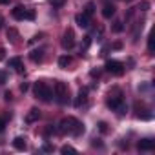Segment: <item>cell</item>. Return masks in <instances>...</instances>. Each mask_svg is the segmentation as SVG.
<instances>
[{
    "instance_id": "1",
    "label": "cell",
    "mask_w": 155,
    "mask_h": 155,
    "mask_svg": "<svg viewBox=\"0 0 155 155\" xmlns=\"http://www.w3.org/2000/svg\"><path fill=\"white\" fill-rule=\"evenodd\" d=\"M58 133L62 135H73V137H79L84 133V124L81 120H77L75 117H68L62 119L58 124Z\"/></svg>"
},
{
    "instance_id": "2",
    "label": "cell",
    "mask_w": 155,
    "mask_h": 155,
    "mask_svg": "<svg viewBox=\"0 0 155 155\" xmlns=\"http://www.w3.org/2000/svg\"><path fill=\"white\" fill-rule=\"evenodd\" d=\"M33 95H35V99H38V101H42V102H49L51 97H53V91H51V88H49L46 82H35V86H33Z\"/></svg>"
},
{
    "instance_id": "3",
    "label": "cell",
    "mask_w": 155,
    "mask_h": 155,
    "mask_svg": "<svg viewBox=\"0 0 155 155\" xmlns=\"http://www.w3.org/2000/svg\"><path fill=\"white\" fill-rule=\"evenodd\" d=\"M53 95H55V99H57L58 104H68V101H69V90L60 81H55V84H53Z\"/></svg>"
},
{
    "instance_id": "4",
    "label": "cell",
    "mask_w": 155,
    "mask_h": 155,
    "mask_svg": "<svg viewBox=\"0 0 155 155\" xmlns=\"http://www.w3.org/2000/svg\"><path fill=\"white\" fill-rule=\"evenodd\" d=\"M108 108H111L113 111H117L119 115H124L126 113V104H124V99H122V93L117 90V95H111L108 97Z\"/></svg>"
},
{
    "instance_id": "5",
    "label": "cell",
    "mask_w": 155,
    "mask_h": 155,
    "mask_svg": "<svg viewBox=\"0 0 155 155\" xmlns=\"http://www.w3.org/2000/svg\"><path fill=\"white\" fill-rule=\"evenodd\" d=\"M106 71L108 73H111V75H117V77H120V75H124V64L122 62H119V60H106Z\"/></svg>"
},
{
    "instance_id": "6",
    "label": "cell",
    "mask_w": 155,
    "mask_h": 155,
    "mask_svg": "<svg viewBox=\"0 0 155 155\" xmlns=\"http://www.w3.org/2000/svg\"><path fill=\"white\" fill-rule=\"evenodd\" d=\"M62 48L64 49H73L75 48V33L71 28H68L64 31V37H62Z\"/></svg>"
},
{
    "instance_id": "7",
    "label": "cell",
    "mask_w": 155,
    "mask_h": 155,
    "mask_svg": "<svg viewBox=\"0 0 155 155\" xmlns=\"http://www.w3.org/2000/svg\"><path fill=\"white\" fill-rule=\"evenodd\" d=\"M137 148H139L140 151H151V150L155 148V140H151V139H140V140L137 142Z\"/></svg>"
},
{
    "instance_id": "8",
    "label": "cell",
    "mask_w": 155,
    "mask_h": 155,
    "mask_svg": "<svg viewBox=\"0 0 155 155\" xmlns=\"http://www.w3.org/2000/svg\"><path fill=\"white\" fill-rule=\"evenodd\" d=\"M86 102H88V88H82V90L79 91V95H77L75 106L81 108V106H86Z\"/></svg>"
},
{
    "instance_id": "9",
    "label": "cell",
    "mask_w": 155,
    "mask_h": 155,
    "mask_svg": "<svg viewBox=\"0 0 155 155\" xmlns=\"http://www.w3.org/2000/svg\"><path fill=\"white\" fill-rule=\"evenodd\" d=\"M8 68H15L17 73H22V71H24V68H22V58H20V57H13V58H9Z\"/></svg>"
},
{
    "instance_id": "10",
    "label": "cell",
    "mask_w": 155,
    "mask_h": 155,
    "mask_svg": "<svg viewBox=\"0 0 155 155\" xmlns=\"http://www.w3.org/2000/svg\"><path fill=\"white\" fill-rule=\"evenodd\" d=\"M38 117H40V110H38V108H31L29 113L26 115V122H28V124H33L35 120H38Z\"/></svg>"
},
{
    "instance_id": "11",
    "label": "cell",
    "mask_w": 155,
    "mask_h": 155,
    "mask_svg": "<svg viewBox=\"0 0 155 155\" xmlns=\"http://www.w3.org/2000/svg\"><path fill=\"white\" fill-rule=\"evenodd\" d=\"M115 11H117V8L108 2V4H104V8H102V17H104V18H111V17L115 15Z\"/></svg>"
},
{
    "instance_id": "12",
    "label": "cell",
    "mask_w": 155,
    "mask_h": 155,
    "mask_svg": "<svg viewBox=\"0 0 155 155\" xmlns=\"http://www.w3.org/2000/svg\"><path fill=\"white\" fill-rule=\"evenodd\" d=\"M11 17H13L15 20H24V18H26V8L17 6V8L11 11Z\"/></svg>"
},
{
    "instance_id": "13",
    "label": "cell",
    "mask_w": 155,
    "mask_h": 155,
    "mask_svg": "<svg viewBox=\"0 0 155 155\" xmlns=\"http://www.w3.org/2000/svg\"><path fill=\"white\" fill-rule=\"evenodd\" d=\"M75 20H77V24H79L81 28H88L90 26V17L84 15V13H79V15L75 17Z\"/></svg>"
},
{
    "instance_id": "14",
    "label": "cell",
    "mask_w": 155,
    "mask_h": 155,
    "mask_svg": "<svg viewBox=\"0 0 155 155\" xmlns=\"http://www.w3.org/2000/svg\"><path fill=\"white\" fill-rule=\"evenodd\" d=\"M13 146H15L17 150H20V151H24V150L28 148V144H26V139H24V137H15V139H13Z\"/></svg>"
},
{
    "instance_id": "15",
    "label": "cell",
    "mask_w": 155,
    "mask_h": 155,
    "mask_svg": "<svg viewBox=\"0 0 155 155\" xmlns=\"http://www.w3.org/2000/svg\"><path fill=\"white\" fill-rule=\"evenodd\" d=\"M29 58H31L33 62H42V58H44V49H35V51H31Z\"/></svg>"
},
{
    "instance_id": "16",
    "label": "cell",
    "mask_w": 155,
    "mask_h": 155,
    "mask_svg": "<svg viewBox=\"0 0 155 155\" xmlns=\"http://www.w3.org/2000/svg\"><path fill=\"white\" fill-rule=\"evenodd\" d=\"M69 64H71V57H68V55H62V57L58 58V68L66 69V68H68Z\"/></svg>"
},
{
    "instance_id": "17",
    "label": "cell",
    "mask_w": 155,
    "mask_h": 155,
    "mask_svg": "<svg viewBox=\"0 0 155 155\" xmlns=\"http://www.w3.org/2000/svg\"><path fill=\"white\" fill-rule=\"evenodd\" d=\"M93 11H95V4H93V2H88V4L84 6V15L91 17V15H93Z\"/></svg>"
},
{
    "instance_id": "18",
    "label": "cell",
    "mask_w": 155,
    "mask_h": 155,
    "mask_svg": "<svg viewBox=\"0 0 155 155\" xmlns=\"http://www.w3.org/2000/svg\"><path fill=\"white\" fill-rule=\"evenodd\" d=\"M111 31H113V33H122V31H124V24H122L120 20H117V22L113 24V28H111Z\"/></svg>"
},
{
    "instance_id": "19",
    "label": "cell",
    "mask_w": 155,
    "mask_h": 155,
    "mask_svg": "<svg viewBox=\"0 0 155 155\" xmlns=\"http://www.w3.org/2000/svg\"><path fill=\"white\" fill-rule=\"evenodd\" d=\"M60 153H77V150H75L73 146H68V144H66V146L60 148Z\"/></svg>"
},
{
    "instance_id": "20",
    "label": "cell",
    "mask_w": 155,
    "mask_h": 155,
    "mask_svg": "<svg viewBox=\"0 0 155 155\" xmlns=\"http://www.w3.org/2000/svg\"><path fill=\"white\" fill-rule=\"evenodd\" d=\"M17 37H18V33L15 29H8V38H11V42H17Z\"/></svg>"
},
{
    "instance_id": "21",
    "label": "cell",
    "mask_w": 155,
    "mask_h": 155,
    "mask_svg": "<svg viewBox=\"0 0 155 155\" xmlns=\"http://www.w3.org/2000/svg\"><path fill=\"white\" fill-rule=\"evenodd\" d=\"M64 2H66V0H51V6L53 8H62Z\"/></svg>"
},
{
    "instance_id": "22",
    "label": "cell",
    "mask_w": 155,
    "mask_h": 155,
    "mask_svg": "<svg viewBox=\"0 0 155 155\" xmlns=\"http://www.w3.org/2000/svg\"><path fill=\"white\" fill-rule=\"evenodd\" d=\"M6 81H8V75H6V71H2V69H0V84H6Z\"/></svg>"
},
{
    "instance_id": "23",
    "label": "cell",
    "mask_w": 155,
    "mask_h": 155,
    "mask_svg": "<svg viewBox=\"0 0 155 155\" xmlns=\"http://www.w3.org/2000/svg\"><path fill=\"white\" fill-rule=\"evenodd\" d=\"M139 9L148 11V9H150V2H140V4H139Z\"/></svg>"
},
{
    "instance_id": "24",
    "label": "cell",
    "mask_w": 155,
    "mask_h": 155,
    "mask_svg": "<svg viewBox=\"0 0 155 155\" xmlns=\"http://www.w3.org/2000/svg\"><path fill=\"white\" fill-rule=\"evenodd\" d=\"M33 18H35V11H31V9L28 11L26 9V20H33Z\"/></svg>"
},
{
    "instance_id": "25",
    "label": "cell",
    "mask_w": 155,
    "mask_h": 155,
    "mask_svg": "<svg viewBox=\"0 0 155 155\" xmlns=\"http://www.w3.org/2000/svg\"><path fill=\"white\" fill-rule=\"evenodd\" d=\"M148 51H153V37H148Z\"/></svg>"
},
{
    "instance_id": "26",
    "label": "cell",
    "mask_w": 155,
    "mask_h": 155,
    "mask_svg": "<svg viewBox=\"0 0 155 155\" xmlns=\"http://www.w3.org/2000/svg\"><path fill=\"white\" fill-rule=\"evenodd\" d=\"M99 130H101L102 133H106V131H108V124H106V122H99Z\"/></svg>"
},
{
    "instance_id": "27",
    "label": "cell",
    "mask_w": 155,
    "mask_h": 155,
    "mask_svg": "<svg viewBox=\"0 0 155 155\" xmlns=\"http://www.w3.org/2000/svg\"><path fill=\"white\" fill-rule=\"evenodd\" d=\"M6 130V119L4 117H0V133H2Z\"/></svg>"
},
{
    "instance_id": "28",
    "label": "cell",
    "mask_w": 155,
    "mask_h": 155,
    "mask_svg": "<svg viewBox=\"0 0 155 155\" xmlns=\"http://www.w3.org/2000/svg\"><path fill=\"white\" fill-rule=\"evenodd\" d=\"M91 44V37H84V49Z\"/></svg>"
},
{
    "instance_id": "29",
    "label": "cell",
    "mask_w": 155,
    "mask_h": 155,
    "mask_svg": "<svg viewBox=\"0 0 155 155\" xmlns=\"http://www.w3.org/2000/svg\"><path fill=\"white\" fill-rule=\"evenodd\" d=\"M28 90H29V84H28V82H24V84L20 86V91H22V93H26Z\"/></svg>"
},
{
    "instance_id": "30",
    "label": "cell",
    "mask_w": 155,
    "mask_h": 155,
    "mask_svg": "<svg viewBox=\"0 0 155 155\" xmlns=\"http://www.w3.org/2000/svg\"><path fill=\"white\" fill-rule=\"evenodd\" d=\"M4 99H6V101L9 102V101L13 99V93H11V91H6V93H4Z\"/></svg>"
},
{
    "instance_id": "31",
    "label": "cell",
    "mask_w": 155,
    "mask_h": 155,
    "mask_svg": "<svg viewBox=\"0 0 155 155\" xmlns=\"http://www.w3.org/2000/svg\"><path fill=\"white\" fill-rule=\"evenodd\" d=\"M42 151H53V146L51 144H44L42 146Z\"/></svg>"
},
{
    "instance_id": "32",
    "label": "cell",
    "mask_w": 155,
    "mask_h": 155,
    "mask_svg": "<svg viewBox=\"0 0 155 155\" xmlns=\"http://www.w3.org/2000/svg\"><path fill=\"white\" fill-rule=\"evenodd\" d=\"M4 57H6V51H4V48H0V60H4Z\"/></svg>"
},
{
    "instance_id": "33",
    "label": "cell",
    "mask_w": 155,
    "mask_h": 155,
    "mask_svg": "<svg viewBox=\"0 0 155 155\" xmlns=\"http://www.w3.org/2000/svg\"><path fill=\"white\" fill-rule=\"evenodd\" d=\"M111 48H113V49H120V48H122V44H120V42H115Z\"/></svg>"
},
{
    "instance_id": "34",
    "label": "cell",
    "mask_w": 155,
    "mask_h": 155,
    "mask_svg": "<svg viewBox=\"0 0 155 155\" xmlns=\"http://www.w3.org/2000/svg\"><path fill=\"white\" fill-rule=\"evenodd\" d=\"M9 2V0H0V4H8Z\"/></svg>"
},
{
    "instance_id": "35",
    "label": "cell",
    "mask_w": 155,
    "mask_h": 155,
    "mask_svg": "<svg viewBox=\"0 0 155 155\" xmlns=\"http://www.w3.org/2000/svg\"><path fill=\"white\" fill-rule=\"evenodd\" d=\"M2 24H4V18H2V17H0V26H2Z\"/></svg>"
}]
</instances>
